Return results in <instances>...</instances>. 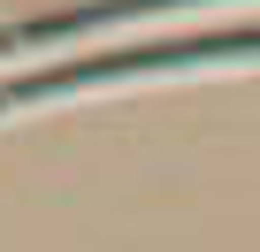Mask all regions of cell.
I'll use <instances>...</instances> for the list:
<instances>
[{
    "label": "cell",
    "instance_id": "1",
    "mask_svg": "<svg viewBox=\"0 0 260 252\" xmlns=\"http://www.w3.org/2000/svg\"><path fill=\"white\" fill-rule=\"evenodd\" d=\"M222 61H260V31H184V39H153V46H107V54H77L31 77L0 84V115L16 107H46L69 92H100L122 77H176V69H222Z\"/></svg>",
    "mask_w": 260,
    "mask_h": 252
},
{
    "label": "cell",
    "instance_id": "2",
    "mask_svg": "<svg viewBox=\"0 0 260 252\" xmlns=\"http://www.w3.org/2000/svg\"><path fill=\"white\" fill-rule=\"evenodd\" d=\"M176 8H207V0H92V8L31 16V23H8V31H0V54H31V46H54V39H100V31H122V23L176 16Z\"/></svg>",
    "mask_w": 260,
    "mask_h": 252
}]
</instances>
